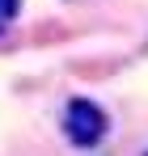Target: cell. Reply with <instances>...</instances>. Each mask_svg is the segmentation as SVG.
Masks as SVG:
<instances>
[{
	"instance_id": "cell-2",
	"label": "cell",
	"mask_w": 148,
	"mask_h": 156,
	"mask_svg": "<svg viewBox=\"0 0 148 156\" xmlns=\"http://www.w3.org/2000/svg\"><path fill=\"white\" fill-rule=\"evenodd\" d=\"M17 9H21V0H0V21L17 17Z\"/></svg>"
},
{
	"instance_id": "cell-1",
	"label": "cell",
	"mask_w": 148,
	"mask_h": 156,
	"mask_svg": "<svg viewBox=\"0 0 148 156\" xmlns=\"http://www.w3.org/2000/svg\"><path fill=\"white\" fill-rule=\"evenodd\" d=\"M106 131H110V118H106V110L98 101H89V97H72L68 101V110H64V135L76 148H93Z\"/></svg>"
},
{
	"instance_id": "cell-3",
	"label": "cell",
	"mask_w": 148,
	"mask_h": 156,
	"mask_svg": "<svg viewBox=\"0 0 148 156\" xmlns=\"http://www.w3.org/2000/svg\"><path fill=\"white\" fill-rule=\"evenodd\" d=\"M144 156H148V152H144Z\"/></svg>"
}]
</instances>
